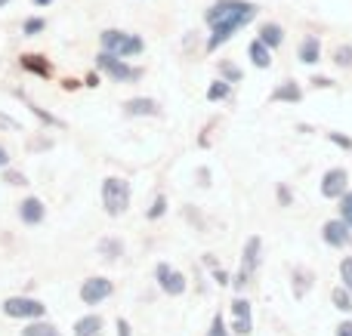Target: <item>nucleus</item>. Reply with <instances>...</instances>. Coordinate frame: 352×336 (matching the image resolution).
<instances>
[{"mask_svg":"<svg viewBox=\"0 0 352 336\" xmlns=\"http://www.w3.org/2000/svg\"><path fill=\"white\" fill-rule=\"evenodd\" d=\"M297 59L303 62V65H318V62H322V40H318L316 34H306L297 47Z\"/></svg>","mask_w":352,"mask_h":336,"instance_id":"f8f14e48","label":"nucleus"},{"mask_svg":"<svg viewBox=\"0 0 352 336\" xmlns=\"http://www.w3.org/2000/svg\"><path fill=\"white\" fill-rule=\"evenodd\" d=\"M99 250L109 253V256H121V244H115V241H102V244H99Z\"/></svg>","mask_w":352,"mask_h":336,"instance_id":"c85d7f7f","label":"nucleus"},{"mask_svg":"<svg viewBox=\"0 0 352 336\" xmlns=\"http://www.w3.org/2000/svg\"><path fill=\"white\" fill-rule=\"evenodd\" d=\"M102 204L109 210V216H121L130 207V182L127 179H105L102 182Z\"/></svg>","mask_w":352,"mask_h":336,"instance_id":"7ed1b4c3","label":"nucleus"},{"mask_svg":"<svg viewBox=\"0 0 352 336\" xmlns=\"http://www.w3.org/2000/svg\"><path fill=\"white\" fill-rule=\"evenodd\" d=\"M328 139H334L340 148H352V139H346L343 133H328Z\"/></svg>","mask_w":352,"mask_h":336,"instance_id":"7c9ffc66","label":"nucleus"},{"mask_svg":"<svg viewBox=\"0 0 352 336\" xmlns=\"http://www.w3.org/2000/svg\"><path fill=\"white\" fill-rule=\"evenodd\" d=\"M229 93H232V84H229V80H213L210 90H207V99H210V102H219V99H226Z\"/></svg>","mask_w":352,"mask_h":336,"instance_id":"412c9836","label":"nucleus"},{"mask_svg":"<svg viewBox=\"0 0 352 336\" xmlns=\"http://www.w3.org/2000/svg\"><path fill=\"white\" fill-rule=\"evenodd\" d=\"M248 56H250V62H254L256 68H269V65H272V49H269L260 37H256V40H250Z\"/></svg>","mask_w":352,"mask_h":336,"instance_id":"4468645a","label":"nucleus"},{"mask_svg":"<svg viewBox=\"0 0 352 336\" xmlns=\"http://www.w3.org/2000/svg\"><path fill=\"white\" fill-rule=\"evenodd\" d=\"M43 204L37 201V197H28V201H22V207H19V216H22V222H28V226H37V222L43 219Z\"/></svg>","mask_w":352,"mask_h":336,"instance_id":"dca6fc26","label":"nucleus"},{"mask_svg":"<svg viewBox=\"0 0 352 336\" xmlns=\"http://www.w3.org/2000/svg\"><path fill=\"white\" fill-rule=\"evenodd\" d=\"M331 302H334L340 312H352V290H346L340 284V287H334L331 290Z\"/></svg>","mask_w":352,"mask_h":336,"instance_id":"aec40b11","label":"nucleus"},{"mask_svg":"<svg viewBox=\"0 0 352 336\" xmlns=\"http://www.w3.org/2000/svg\"><path fill=\"white\" fill-rule=\"evenodd\" d=\"M232 331L238 336H250L254 321H250V302L248 300H235L232 302Z\"/></svg>","mask_w":352,"mask_h":336,"instance_id":"9b49d317","label":"nucleus"},{"mask_svg":"<svg viewBox=\"0 0 352 336\" xmlns=\"http://www.w3.org/2000/svg\"><path fill=\"white\" fill-rule=\"evenodd\" d=\"M256 37H260V40L266 43L269 49H278L281 43H285V28H281V25H275V22H266Z\"/></svg>","mask_w":352,"mask_h":336,"instance_id":"2eb2a0df","label":"nucleus"},{"mask_svg":"<svg viewBox=\"0 0 352 336\" xmlns=\"http://www.w3.org/2000/svg\"><path fill=\"white\" fill-rule=\"evenodd\" d=\"M43 28H47V22H43V19H28V22L22 25V34H41Z\"/></svg>","mask_w":352,"mask_h":336,"instance_id":"bb28decb","label":"nucleus"},{"mask_svg":"<svg viewBox=\"0 0 352 336\" xmlns=\"http://www.w3.org/2000/svg\"><path fill=\"white\" fill-rule=\"evenodd\" d=\"M219 71H223V77L229 80V84H238V80H241V68L232 65V62H219Z\"/></svg>","mask_w":352,"mask_h":336,"instance_id":"b1692460","label":"nucleus"},{"mask_svg":"<svg viewBox=\"0 0 352 336\" xmlns=\"http://www.w3.org/2000/svg\"><path fill=\"white\" fill-rule=\"evenodd\" d=\"M118 336H133V333H130V324H127V321H118Z\"/></svg>","mask_w":352,"mask_h":336,"instance_id":"72a5a7b5","label":"nucleus"},{"mask_svg":"<svg viewBox=\"0 0 352 336\" xmlns=\"http://www.w3.org/2000/svg\"><path fill=\"white\" fill-rule=\"evenodd\" d=\"M6 3H10V0H0V10H3V6H6Z\"/></svg>","mask_w":352,"mask_h":336,"instance_id":"e433bc0d","label":"nucleus"},{"mask_svg":"<svg viewBox=\"0 0 352 336\" xmlns=\"http://www.w3.org/2000/svg\"><path fill=\"white\" fill-rule=\"evenodd\" d=\"M124 111H127L130 117H155L158 115V102H155V99L140 96V99H130V102L124 105Z\"/></svg>","mask_w":352,"mask_h":336,"instance_id":"ddd939ff","label":"nucleus"},{"mask_svg":"<svg viewBox=\"0 0 352 336\" xmlns=\"http://www.w3.org/2000/svg\"><path fill=\"white\" fill-rule=\"evenodd\" d=\"M99 40H102V49L111 56H121V59H133V56H140L142 49H146V43H142L140 34H130V31H118V28H109L99 34Z\"/></svg>","mask_w":352,"mask_h":336,"instance_id":"f03ea898","label":"nucleus"},{"mask_svg":"<svg viewBox=\"0 0 352 336\" xmlns=\"http://www.w3.org/2000/svg\"><path fill=\"white\" fill-rule=\"evenodd\" d=\"M6 164H10V154H6V148L0 145V167H6Z\"/></svg>","mask_w":352,"mask_h":336,"instance_id":"f704fd0d","label":"nucleus"},{"mask_svg":"<svg viewBox=\"0 0 352 336\" xmlns=\"http://www.w3.org/2000/svg\"><path fill=\"white\" fill-rule=\"evenodd\" d=\"M155 278H158L161 290H164L167 296H179V293H186V278H182L176 269H170L167 263H161L158 269H155Z\"/></svg>","mask_w":352,"mask_h":336,"instance_id":"9d476101","label":"nucleus"},{"mask_svg":"<svg viewBox=\"0 0 352 336\" xmlns=\"http://www.w3.org/2000/svg\"><path fill=\"white\" fill-rule=\"evenodd\" d=\"M256 3L250 0H217L210 10L204 12V22L210 25V37H207V49H219L223 43H229L244 25H250L256 19Z\"/></svg>","mask_w":352,"mask_h":336,"instance_id":"f257e3e1","label":"nucleus"},{"mask_svg":"<svg viewBox=\"0 0 352 336\" xmlns=\"http://www.w3.org/2000/svg\"><path fill=\"white\" fill-rule=\"evenodd\" d=\"M322 241L328 247H334V250H340V247H346L352 241V228L343 219H328L322 226Z\"/></svg>","mask_w":352,"mask_h":336,"instance_id":"6e6552de","label":"nucleus"},{"mask_svg":"<svg viewBox=\"0 0 352 336\" xmlns=\"http://www.w3.org/2000/svg\"><path fill=\"white\" fill-rule=\"evenodd\" d=\"M164 210H167V201H164V197H158V201H155V207L148 210V216H152V219H158V216L164 213Z\"/></svg>","mask_w":352,"mask_h":336,"instance_id":"c756f323","label":"nucleus"},{"mask_svg":"<svg viewBox=\"0 0 352 336\" xmlns=\"http://www.w3.org/2000/svg\"><path fill=\"white\" fill-rule=\"evenodd\" d=\"M340 281H343V287L352 290V256H346L340 263Z\"/></svg>","mask_w":352,"mask_h":336,"instance_id":"a878e982","label":"nucleus"},{"mask_svg":"<svg viewBox=\"0 0 352 336\" xmlns=\"http://www.w3.org/2000/svg\"><path fill=\"white\" fill-rule=\"evenodd\" d=\"M272 99L275 102H300V99H303V90H300L297 80H285L281 86H275Z\"/></svg>","mask_w":352,"mask_h":336,"instance_id":"f3484780","label":"nucleus"},{"mask_svg":"<svg viewBox=\"0 0 352 336\" xmlns=\"http://www.w3.org/2000/svg\"><path fill=\"white\" fill-rule=\"evenodd\" d=\"M334 65H340V68H352V47H349V43L337 47V53H334Z\"/></svg>","mask_w":352,"mask_h":336,"instance_id":"5701e85b","label":"nucleus"},{"mask_svg":"<svg viewBox=\"0 0 352 336\" xmlns=\"http://www.w3.org/2000/svg\"><path fill=\"white\" fill-rule=\"evenodd\" d=\"M340 219L352 228V191H346V195L340 197Z\"/></svg>","mask_w":352,"mask_h":336,"instance_id":"393cba45","label":"nucleus"},{"mask_svg":"<svg viewBox=\"0 0 352 336\" xmlns=\"http://www.w3.org/2000/svg\"><path fill=\"white\" fill-rule=\"evenodd\" d=\"M349 191V173L343 170V167H334V170H328L322 176V195L331 197V201H337V197H343Z\"/></svg>","mask_w":352,"mask_h":336,"instance_id":"0eeeda50","label":"nucleus"},{"mask_svg":"<svg viewBox=\"0 0 352 336\" xmlns=\"http://www.w3.org/2000/svg\"><path fill=\"white\" fill-rule=\"evenodd\" d=\"M207 336H229V331H226V324H223V318H213V324H210V331H207Z\"/></svg>","mask_w":352,"mask_h":336,"instance_id":"cd10ccee","label":"nucleus"},{"mask_svg":"<svg viewBox=\"0 0 352 336\" xmlns=\"http://www.w3.org/2000/svg\"><path fill=\"white\" fill-rule=\"evenodd\" d=\"M260 250H263V241L256 238H248V244H244V253H241V272H238V278H235V287L241 290V287H248L250 284V278H254V272H256V265H260Z\"/></svg>","mask_w":352,"mask_h":336,"instance_id":"39448f33","label":"nucleus"},{"mask_svg":"<svg viewBox=\"0 0 352 336\" xmlns=\"http://www.w3.org/2000/svg\"><path fill=\"white\" fill-rule=\"evenodd\" d=\"M109 296H111L109 278H87L84 287H80V300H84L87 306H99V302L109 300Z\"/></svg>","mask_w":352,"mask_h":336,"instance_id":"1a4fd4ad","label":"nucleus"},{"mask_svg":"<svg viewBox=\"0 0 352 336\" xmlns=\"http://www.w3.org/2000/svg\"><path fill=\"white\" fill-rule=\"evenodd\" d=\"M96 65L102 68V71L109 74V77H115L118 84H130V80H140V77H142L140 68L127 65V62H124L121 56H111V53H105V49L96 56Z\"/></svg>","mask_w":352,"mask_h":336,"instance_id":"20e7f679","label":"nucleus"},{"mask_svg":"<svg viewBox=\"0 0 352 336\" xmlns=\"http://www.w3.org/2000/svg\"><path fill=\"white\" fill-rule=\"evenodd\" d=\"M53 0H34V6H50Z\"/></svg>","mask_w":352,"mask_h":336,"instance_id":"c9c22d12","label":"nucleus"},{"mask_svg":"<svg viewBox=\"0 0 352 336\" xmlns=\"http://www.w3.org/2000/svg\"><path fill=\"white\" fill-rule=\"evenodd\" d=\"M6 182H10V185H22L25 176H19V173H6Z\"/></svg>","mask_w":352,"mask_h":336,"instance_id":"473e14b6","label":"nucleus"},{"mask_svg":"<svg viewBox=\"0 0 352 336\" xmlns=\"http://www.w3.org/2000/svg\"><path fill=\"white\" fill-rule=\"evenodd\" d=\"M337 336H352V321H343V324L337 327Z\"/></svg>","mask_w":352,"mask_h":336,"instance_id":"2f4dec72","label":"nucleus"},{"mask_svg":"<svg viewBox=\"0 0 352 336\" xmlns=\"http://www.w3.org/2000/svg\"><path fill=\"white\" fill-rule=\"evenodd\" d=\"M3 312L10 315V318H41V315L47 312V306L37 300H28V296H10V300L3 302Z\"/></svg>","mask_w":352,"mask_h":336,"instance_id":"423d86ee","label":"nucleus"},{"mask_svg":"<svg viewBox=\"0 0 352 336\" xmlns=\"http://www.w3.org/2000/svg\"><path fill=\"white\" fill-rule=\"evenodd\" d=\"M74 336H102V318L99 315H87L74 324Z\"/></svg>","mask_w":352,"mask_h":336,"instance_id":"a211bd4d","label":"nucleus"},{"mask_svg":"<svg viewBox=\"0 0 352 336\" xmlns=\"http://www.w3.org/2000/svg\"><path fill=\"white\" fill-rule=\"evenodd\" d=\"M22 336H62V333L53 324H28L22 331Z\"/></svg>","mask_w":352,"mask_h":336,"instance_id":"4be33fe9","label":"nucleus"},{"mask_svg":"<svg viewBox=\"0 0 352 336\" xmlns=\"http://www.w3.org/2000/svg\"><path fill=\"white\" fill-rule=\"evenodd\" d=\"M22 68H25V71L41 74V77H50V74H53V65H50V62L43 59V56H34V53L22 56Z\"/></svg>","mask_w":352,"mask_h":336,"instance_id":"6ab92c4d","label":"nucleus"}]
</instances>
